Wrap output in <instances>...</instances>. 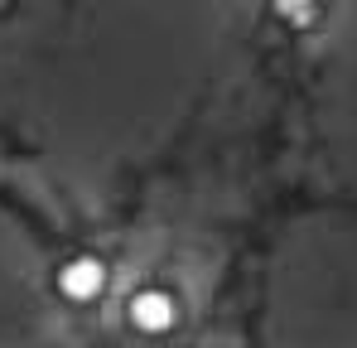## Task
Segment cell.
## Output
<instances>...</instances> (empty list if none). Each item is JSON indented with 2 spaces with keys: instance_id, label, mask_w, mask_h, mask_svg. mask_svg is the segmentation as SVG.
<instances>
[{
  "instance_id": "obj_2",
  "label": "cell",
  "mask_w": 357,
  "mask_h": 348,
  "mask_svg": "<svg viewBox=\"0 0 357 348\" xmlns=\"http://www.w3.org/2000/svg\"><path fill=\"white\" fill-rule=\"evenodd\" d=\"M121 324H126V334H135L145 344H160V339L178 334L183 300H178V290L169 281H140V286L126 290V300H121Z\"/></svg>"
},
{
  "instance_id": "obj_1",
  "label": "cell",
  "mask_w": 357,
  "mask_h": 348,
  "mask_svg": "<svg viewBox=\"0 0 357 348\" xmlns=\"http://www.w3.org/2000/svg\"><path fill=\"white\" fill-rule=\"evenodd\" d=\"M49 286H54V300L68 305V310H97L112 295V286H116V266H112L107 252L77 247V252H68V256L54 261Z\"/></svg>"
},
{
  "instance_id": "obj_3",
  "label": "cell",
  "mask_w": 357,
  "mask_h": 348,
  "mask_svg": "<svg viewBox=\"0 0 357 348\" xmlns=\"http://www.w3.org/2000/svg\"><path fill=\"white\" fill-rule=\"evenodd\" d=\"M271 10H275V20L290 24V29H309V24L319 20V0H271Z\"/></svg>"
}]
</instances>
